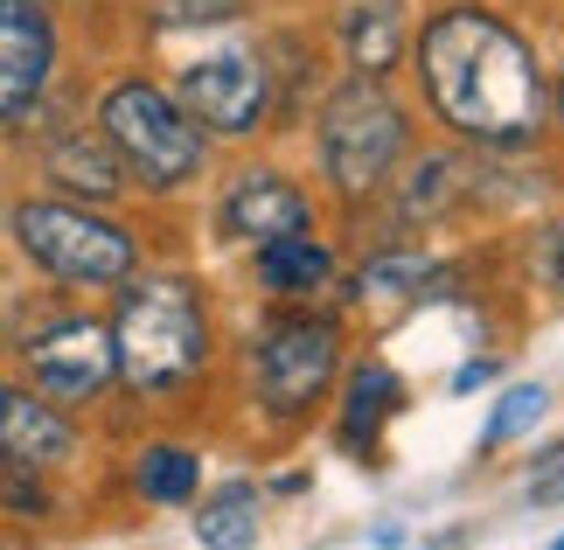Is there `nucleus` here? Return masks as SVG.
<instances>
[{
    "mask_svg": "<svg viewBox=\"0 0 564 550\" xmlns=\"http://www.w3.org/2000/svg\"><path fill=\"white\" fill-rule=\"evenodd\" d=\"M425 105L474 147H530L551 119V91L530 42L488 8H440L419 35Z\"/></svg>",
    "mask_w": 564,
    "mask_h": 550,
    "instance_id": "nucleus-1",
    "label": "nucleus"
},
{
    "mask_svg": "<svg viewBox=\"0 0 564 550\" xmlns=\"http://www.w3.org/2000/svg\"><path fill=\"white\" fill-rule=\"evenodd\" d=\"M105 327L119 384L133 398H175L209 369V306L188 272H133Z\"/></svg>",
    "mask_w": 564,
    "mask_h": 550,
    "instance_id": "nucleus-2",
    "label": "nucleus"
},
{
    "mask_svg": "<svg viewBox=\"0 0 564 550\" xmlns=\"http://www.w3.org/2000/svg\"><path fill=\"white\" fill-rule=\"evenodd\" d=\"M98 133L119 153L126 182H140V188H188L209 153V133L182 112V98L147 77H119L98 98Z\"/></svg>",
    "mask_w": 564,
    "mask_h": 550,
    "instance_id": "nucleus-3",
    "label": "nucleus"
},
{
    "mask_svg": "<svg viewBox=\"0 0 564 550\" xmlns=\"http://www.w3.org/2000/svg\"><path fill=\"white\" fill-rule=\"evenodd\" d=\"M21 258L35 272H50L56 285H126L140 272V245L133 230L112 224L91 203H70V195H29L8 216Z\"/></svg>",
    "mask_w": 564,
    "mask_h": 550,
    "instance_id": "nucleus-4",
    "label": "nucleus"
},
{
    "mask_svg": "<svg viewBox=\"0 0 564 550\" xmlns=\"http://www.w3.org/2000/svg\"><path fill=\"white\" fill-rule=\"evenodd\" d=\"M411 140L404 105L383 91L377 77H349L341 91L321 105V168L341 195H370L390 182L398 153Z\"/></svg>",
    "mask_w": 564,
    "mask_h": 550,
    "instance_id": "nucleus-5",
    "label": "nucleus"
},
{
    "mask_svg": "<svg viewBox=\"0 0 564 550\" xmlns=\"http://www.w3.org/2000/svg\"><path fill=\"white\" fill-rule=\"evenodd\" d=\"M335 369H341V327L321 321V314H279V321L258 327V342H251L258 398L279 418L314 411V398H328Z\"/></svg>",
    "mask_w": 564,
    "mask_h": 550,
    "instance_id": "nucleus-6",
    "label": "nucleus"
},
{
    "mask_svg": "<svg viewBox=\"0 0 564 550\" xmlns=\"http://www.w3.org/2000/svg\"><path fill=\"white\" fill-rule=\"evenodd\" d=\"M21 369H29L35 398H50L63 411H84L119 384L112 327L91 321V314H56L50 327H35V335L21 342Z\"/></svg>",
    "mask_w": 564,
    "mask_h": 550,
    "instance_id": "nucleus-7",
    "label": "nucleus"
},
{
    "mask_svg": "<svg viewBox=\"0 0 564 550\" xmlns=\"http://www.w3.org/2000/svg\"><path fill=\"white\" fill-rule=\"evenodd\" d=\"M182 112L203 126V133H224V140H245L272 119V71L245 50H224V56H195L182 71Z\"/></svg>",
    "mask_w": 564,
    "mask_h": 550,
    "instance_id": "nucleus-8",
    "label": "nucleus"
},
{
    "mask_svg": "<svg viewBox=\"0 0 564 550\" xmlns=\"http://www.w3.org/2000/svg\"><path fill=\"white\" fill-rule=\"evenodd\" d=\"M56 77V21L42 0H0V126L29 119Z\"/></svg>",
    "mask_w": 564,
    "mask_h": 550,
    "instance_id": "nucleus-9",
    "label": "nucleus"
},
{
    "mask_svg": "<svg viewBox=\"0 0 564 550\" xmlns=\"http://www.w3.org/2000/svg\"><path fill=\"white\" fill-rule=\"evenodd\" d=\"M216 224H224V237L258 251V245H272V237L307 230V188L286 182L279 168H237L224 203H216Z\"/></svg>",
    "mask_w": 564,
    "mask_h": 550,
    "instance_id": "nucleus-10",
    "label": "nucleus"
},
{
    "mask_svg": "<svg viewBox=\"0 0 564 550\" xmlns=\"http://www.w3.org/2000/svg\"><path fill=\"white\" fill-rule=\"evenodd\" d=\"M77 425L70 411L35 398V390H14L8 411H0V467H21V474H56L77 460Z\"/></svg>",
    "mask_w": 564,
    "mask_h": 550,
    "instance_id": "nucleus-11",
    "label": "nucleus"
},
{
    "mask_svg": "<svg viewBox=\"0 0 564 550\" xmlns=\"http://www.w3.org/2000/svg\"><path fill=\"white\" fill-rule=\"evenodd\" d=\"M42 168H50V182L70 195V203H112V195L126 188V168H119V153L105 147V133H63V140H50Z\"/></svg>",
    "mask_w": 564,
    "mask_h": 550,
    "instance_id": "nucleus-12",
    "label": "nucleus"
},
{
    "mask_svg": "<svg viewBox=\"0 0 564 550\" xmlns=\"http://www.w3.org/2000/svg\"><path fill=\"white\" fill-rule=\"evenodd\" d=\"M258 279H265V293H279V300H307L335 279V251L321 245L314 230L272 237V245H258Z\"/></svg>",
    "mask_w": 564,
    "mask_h": 550,
    "instance_id": "nucleus-13",
    "label": "nucleus"
},
{
    "mask_svg": "<svg viewBox=\"0 0 564 550\" xmlns=\"http://www.w3.org/2000/svg\"><path fill=\"white\" fill-rule=\"evenodd\" d=\"M341 42H349L356 77H383L404 50V14L398 0H349L341 8Z\"/></svg>",
    "mask_w": 564,
    "mask_h": 550,
    "instance_id": "nucleus-14",
    "label": "nucleus"
},
{
    "mask_svg": "<svg viewBox=\"0 0 564 550\" xmlns=\"http://www.w3.org/2000/svg\"><path fill=\"white\" fill-rule=\"evenodd\" d=\"M404 411V384L390 377L383 363H356L349 390H341V439L349 446H377V432Z\"/></svg>",
    "mask_w": 564,
    "mask_h": 550,
    "instance_id": "nucleus-15",
    "label": "nucleus"
},
{
    "mask_svg": "<svg viewBox=\"0 0 564 550\" xmlns=\"http://www.w3.org/2000/svg\"><path fill=\"white\" fill-rule=\"evenodd\" d=\"M195 488H203V460H195L188 446H175V439H154V446L133 453V495L140 502L182 509V502H195Z\"/></svg>",
    "mask_w": 564,
    "mask_h": 550,
    "instance_id": "nucleus-16",
    "label": "nucleus"
},
{
    "mask_svg": "<svg viewBox=\"0 0 564 550\" xmlns=\"http://www.w3.org/2000/svg\"><path fill=\"white\" fill-rule=\"evenodd\" d=\"M258 530H265V502H258V488H245V481L195 509V543L203 550H258Z\"/></svg>",
    "mask_w": 564,
    "mask_h": 550,
    "instance_id": "nucleus-17",
    "label": "nucleus"
},
{
    "mask_svg": "<svg viewBox=\"0 0 564 550\" xmlns=\"http://www.w3.org/2000/svg\"><path fill=\"white\" fill-rule=\"evenodd\" d=\"M425 272L432 266L419 251H377L356 272V300H411V293H425Z\"/></svg>",
    "mask_w": 564,
    "mask_h": 550,
    "instance_id": "nucleus-18",
    "label": "nucleus"
},
{
    "mask_svg": "<svg viewBox=\"0 0 564 550\" xmlns=\"http://www.w3.org/2000/svg\"><path fill=\"white\" fill-rule=\"evenodd\" d=\"M544 384H516V390H502V405H495V418H488V432H481V446H502V439H516V432H530L536 418H544Z\"/></svg>",
    "mask_w": 564,
    "mask_h": 550,
    "instance_id": "nucleus-19",
    "label": "nucleus"
},
{
    "mask_svg": "<svg viewBox=\"0 0 564 550\" xmlns=\"http://www.w3.org/2000/svg\"><path fill=\"white\" fill-rule=\"evenodd\" d=\"M488 377H495V363L481 356V363H467V369H460V377H453V390H474V384H488Z\"/></svg>",
    "mask_w": 564,
    "mask_h": 550,
    "instance_id": "nucleus-20",
    "label": "nucleus"
},
{
    "mask_svg": "<svg viewBox=\"0 0 564 550\" xmlns=\"http://www.w3.org/2000/svg\"><path fill=\"white\" fill-rule=\"evenodd\" d=\"M551 279L564 285V230H557V245H551Z\"/></svg>",
    "mask_w": 564,
    "mask_h": 550,
    "instance_id": "nucleus-21",
    "label": "nucleus"
},
{
    "mask_svg": "<svg viewBox=\"0 0 564 550\" xmlns=\"http://www.w3.org/2000/svg\"><path fill=\"white\" fill-rule=\"evenodd\" d=\"M8 398H14V384H8V377H0V411H8Z\"/></svg>",
    "mask_w": 564,
    "mask_h": 550,
    "instance_id": "nucleus-22",
    "label": "nucleus"
},
{
    "mask_svg": "<svg viewBox=\"0 0 564 550\" xmlns=\"http://www.w3.org/2000/svg\"><path fill=\"white\" fill-rule=\"evenodd\" d=\"M557 126H564V77H557Z\"/></svg>",
    "mask_w": 564,
    "mask_h": 550,
    "instance_id": "nucleus-23",
    "label": "nucleus"
},
{
    "mask_svg": "<svg viewBox=\"0 0 564 550\" xmlns=\"http://www.w3.org/2000/svg\"><path fill=\"white\" fill-rule=\"evenodd\" d=\"M551 550H564V537H557V543H551Z\"/></svg>",
    "mask_w": 564,
    "mask_h": 550,
    "instance_id": "nucleus-24",
    "label": "nucleus"
}]
</instances>
